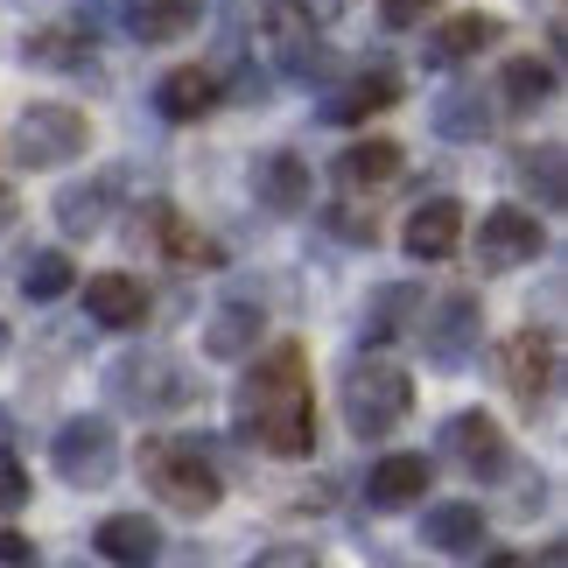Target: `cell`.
<instances>
[{
    "label": "cell",
    "mask_w": 568,
    "mask_h": 568,
    "mask_svg": "<svg viewBox=\"0 0 568 568\" xmlns=\"http://www.w3.org/2000/svg\"><path fill=\"white\" fill-rule=\"evenodd\" d=\"M239 428L267 456H310L316 449V400H310V352L274 344L239 386Z\"/></svg>",
    "instance_id": "cell-1"
},
{
    "label": "cell",
    "mask_w": 568,
    "mask_h": 568,
    "mask_svg": "<svg viewBox=\"0 0 568 568\" xmlns=\"http://www.w3.org/2000/svg\"><path fill=\"white\" fill-rule=\"evenodd\" d=\"M400 176V141H358L337 155V183L344 190H379Z\"/></svg>",
    "instance_id": "cell-22"
},
{
    "label": "cell",
    "mask_w": 568,
    "mask_h": 568,
    "mask_svg": "<svg viewBox=\"0 0 568 568\" xmlns=\"http://www.w3.org/2000/svg\"><path fill=\"white\" fill-rule=\"evenodd\" d=\"M540 568H561V548H548V555H540Z\"/></svg>",
    "instance_id": "cell-39"
},
{
    "label": "cell",
    "mask_w": 568,
    "mask_h": 568,
    "mask_svg": "<svg viewBox=\"0 0 568 568\" xmlns=\"http://www.w3.org/2000/svg\"><path fill=\"white\" fill-rule=\"evenodd\" d=\"M491 42H498V14H449L428 36V63H464L477 50H491Z\"/></svg>",
    "instance_id": "cell-19"
},
{
    "label": "cell",
    "mask_w": 568,
    "mask_h": 568,
    "mask_svg": "<svg viewBox=\"0 0 568 568\" xmlns=\"http://www.w3.org/2000/svg\"><path fill=\"white\" fill-rule=\"evenodd\" d=\"M148 232H155L162 246H169V260H183V267H217V246H211L204 232H190V225H183V217L169 211V204L148 211Z\"/></svg>",
    "instance_id": "cell-25"
},
{
    "label": "cell",
    "mask_w": 568,
    "mask_h": 568,
    "mask_svg": "<svg viewBox=\"0 0 568 568\" xmlns=\"http://www.w3.org/2000/svg\"><path fill=\"white\" fill-rule=\"evenodd\" d=\"M428 456H379L373 477H365V498H373L379 513H407V506H422L428 498Z\"/></svg>",
    "instance_id": "cell-14"
},
{
    "label": "cell",
    "mask_w": 568,
    "mask_h": 568,
    "mask_svg": "<svg viewBox=\"0 0 568 568\" xmlns=\"http://www.w3.org/2000/svg\"><path fill=\"white\" fill-rule=\"evenodd\" d=\"M14 225V196H8V183H0V232Z\"/></svg>",
    "instance_id": "cell-38"
},
{
    "label": "cell",
    "mask_w": 568,
    "mask_h": 568,
    "mask_svg": "<svg viewBox=\"0 0 568 568\" xmlns=\"http://www.w3.org/2000/svg\"><path fill=\"white\" fill-rule=\"evenodd\" d=\"M519 183H527L548 211H561L568 204V169H561V148L548 141V148H534V155H519Z\"/></svg>",
    "instance_id": "cell-28"
},
{
    "label": "cell",
    "mask_w": 568,
    "mask_h": 568,
    "mask_svg": "<svg viewBox=\"0 0 568 568\" xmlns=\"http://www.w3.org/2000/svg\"><path fill=\"white\" fill-rule=\"evenodd\" d=\"M50 464L63 485H78V491H99V485H113V470H120V435L105 414H78V422H63L57 428V443H50Z\"/></svg>",
    "instance_id": "cell-6"
},
{
    "label": "cell",
    "mask_w": 568,
    "mask_h": 568,
    "mask_svg": "<svg viewBox=\"0 0 568 568\" xmlns=\"http://www.w3.org/2000/svg\"><path fill=\"white\" fill-rule=\"evenodd\" d=\"M400 239H407L414 260H449L456 246H464V204H456V196H428V204L407 217Z\"/></svg>",
    "instance_id": "cell-12"
},
{
    "label": "cell",
    "mask_w": 568,
    "mask_h": 568,
    "mask_svg": "<svg viewBox=\"0 0 568 568\" xmlns=\"http://www.w3.org/2000/svg\"><path fill=\"white\" fill-rule=\"evenodd\" d=\"M36 548H29V534H14V527H0V568H29Z\"/></svg>",
    "instance_id": "cell-35"
},
{
    "label": "cell",
    "mask_w": 568,
    "mask_h": 568,
    "mask_svg": "<svg viewBox=\"0 0 568 568\" xmlns=\"http://www.w3.org/2000/svg\"><path fill=\"white\" fill-rule=\"evenodd\" d=\"M217 99H225V84H217L211 71H196V63H190V71H169V78L155 84V113H162V120H176V126L204 120Z\"/></svg>",
    "instance_id": "cell-17"
},
{
    "label": "cell",
    "mask_w": 568,
    "mask_h": 568,
    "mask_svg": "<svg viewBox=\"0 0 568 568\" xmlns=\"http://www.w3.org/2000/svg\"><path fill=\"white\" fill-rule=\"evenodd\" d=\"M71 288H78V267L63 253H29V260H21V295H29V302H57Z\"/></svg>",
    "instance_id": "cell-29"
},
{
    "label": "cell",
    "mask_w": 568,
    "mask_h": 568,
    "mask_svg": "<svg viewBox=\"0 0 568 568\" xmlns=\"http://www.w3.org/2000/svg\"><path fill=\"white\" fill-rule=\"evenodd\" d=\"M0 358H8V323H0Z\"/></svg>",
    "instance_id": "cell-40"
},
{
    "label": "cell",
    "mask_w": 568,
    "mask_h": 568,
    "mask_svg": "<svg viewBox=\"0 0 568 568\" xmlns=\"http://www.w3.org/2000/svg\"><path fill=\"white\" fill-rule=\"evenodd\" d=\"M105 393L126 407V414H176V407H190V373L169 352H126V358H113L105 365Z\"/></svg>",
    "instance_id": "cell-4"
},
{
    "label": "cell",
    "mask_w": 568,
    "mask_h": 568,
    "mask_svg": "<svg viewBox=\"0 0 568 568\" xmlns=\"http://www.w3.org/2000/svg\"><path fill=\"white\" fill-rule=\"evenodd\" d=\"M141 477H148V491L162 498L169 513H190V519H204L217 498H225V477H217V464L196 443H148L141 449Z\"/></svg>",
    "instance_id": "cell-2"
},
{
    "label": "cell",
    "mask_w": 568,
    "mask_h": 568,
    "mask_svg": "<svg viewBox=\"0 0 568 568\" xmlns=\"http://www.w3.org/2000/svg\"><path fill=\"white\" fill-rule=\"evenodd\" d=\"M422 540L443 555H470L477 540H485V513H477V498H443V506L422 513Z\"/></svg>",
    "instance_id": "cell-18"
},
{
    "label": "cell",
    "mask_w": 568,
    "mask_h": 568,
    "mask_svg": "<svg viewBox=\"0 0 568 568\" xmlns=\"http://www.w3.org/2000/svg\"><path fill=\"white\" fill-rule=\"evenodd\" d=\"M92 548L113 561V568H155L162 561V527L148 513H113V519H99Z\"/></svg>",
    "instance_id": "cell-11"
},
{
    "label": "cell",
    "mask_w": 568,
    "mask_h": 568,
    "mask_svg": "<svg viewBox=\"0 0 568 568\" xmlns=\"http://www.w3.org/2000/svg\"><path fill=\"white\" fill-rule=\"evenodd\" d=\"M267 36H274V50H281V63H288L295 78L323 71V57H316V14L302 8V0H267Z\"/></svg>",
    "instance_id": "cell-13"
},
{
    "label": "cell",
    "mask_w": 568,
    "mask_h": 568,
    "mask_svg": "<svg viewBox=\"0 0 568 568\" xmlns=\"http://www.w3.org/2000/svg\"><path fill=\"white\" fill-rule=\"evenodd\" d=\"M105 211H113V176H99V183H71L57 196V225L71 232V239H92L105 225Z\"/></svg>",
    "instance_id": "cell-24"
},
{
    "label": "cell",
    "mask_w": 568,
    "mask_h": 568,
    "mask_svg": "<svg viewBox=\"0 0 568 568\" xmlns=\"http://www.w3.org/2000/svg\"><path fill=\"white\" fill-rule=\"evenodd\" d=\"M435 134L443 141H485L491 134V105L477 92H449L443 105H435Z\"/></svg>",
    "instance_id": "cell-26"
},
{
    "label": "cell",
    "mask_w": 568,
    "mask_h": 568,
    "mask_svg": "<svg viewBox=\"0 0 568 568\" xmlns=\"http://www.w3.org/2000/svg\"><path fill=\"white\" fill-rule=\"evenodd\" d=\"M477 337H485V310H477L470 288L443 295L422 316V352H428V365H443V373H464V365L477 358Z\"/></svg>",
    "instance_id": "cell-7"
},
{
    "label": "cell",
    "mask_w": 568,
    "mask_h": 568,
    "mask_svg": "<svg viewBox=\"0 0 568 568\" xmlns=\"http://www.w3.org/2000/svg\"><path fill=\"white\" fill-rule=\"evenodd\" d=\"M196 29V0H134L126 8V36L134 42H176Z\"/></svg>",
    "instance_id": "cell-23"
},
{
    "label": "cell",
    "mask_w": 568,
    "mask_h": 568,
    "mask_svg": "<svg viewBox=\"0 0 568 568\" xmlns=\"http://www.w3.org/2000/svg\"><path fill=\"white\" fill-rule=\"evenodd\" d=\"M0 443H8V414H0Z\"/></svg>",
    "instance_id": "cell-41"
},
{
    "label": "cell",
    "mask_w": 568,
    "mask_h": 568,
    "mask_svg": "<svg viewBox=\"0 0 568 568\" xmlns=\"http://www.w3.org/2000/svg\"><path fill=\"white\" fill-rule=\"evenodd\" d=\"M443 443H449V456H456L470 477H498V470H506V428H498L485 407H464V414L443 428Z\"/></svg>",
    "instance_id": "cell-10"
},
{
    "label": "cell",
    "mask_w": 568,
    "mask_h": 568,
    "mask_svg": "<svg viewBox=\"0 0 568 568\" xmlns=\"http://www.w3.org/2000/svg\"><path fill=\"white\" fill-rule=\"evenodd\" d=\"M498 373H506V393L519 407H540L561 379V344L555 331H540V323H527V331L506 337V352H498Z\"/></svg>",
    "instance_id": "cell-8"
},
{
    "label": "cell",
    "mask_w": 568,
    "mask_h": 568,
    "mask_svg": "<svg viewBox=\"0 0 568 568\" xmlns=\"http://www.w3.org/2000/svg\"><path fill=\"white\" fill-rule=\"evenodd\" d=\"M14 506H29V470H21L14 449L0 443V513H14Z\"/></svg>",
    "instance_id": "cell-31"
},
{
    "label": "cell",
    "mask_w": 568,
    "mask_h": 568,
    "mask_svg": "<svg viewBox=\"0 0 568 568\" xmlns=\"http://www.w3.org/2000/svg\"><path fill=\"white\" fill-rule=\"evenodd\" d=\"M260 204L281 211V217L302 211V204H310V162L288 155V148H281V155H267V162H260Z\"/></svg>",
    "instance_id": "cell-21"
},
{
    "label": "cell",
    "mask_w": 568,
    "mask_h": 568,
    "mask_svg": "<svg viewBox=\"0 0 568 568\" xmlns=\"http://www.w3.org/2000/svg\"><path fill=\"white\" fill-rule=\"evenodd\" d=\"M331 232L337 239H358V246H373V239H379V225H373V217H358V211H331Z\"/></svg>",
    "instance_id": "cell-34"
},
{
    "label": "cell",
    "mask_w": 568,
    "mask_h": 568,
    "mask_svg": "<svg viewBox=\"0 0 568 568\" xmlns=\"http://www.w3.org/2000/svg\"><path fill=\"white\" fill-rule=\"evenodd\" d=\"M84 310H92L105 331H134V323L148 316V288L134 274H92L84 281Z\"/></svg>",
    "instance_id": "cell-16"
},
{
    "label": "cell",
    "mask_w": 568,
    "mask_h": 568,
    "mask_svg": "<svg viewBox=\"0 0 568 568\" xmlns=\"http://www.w3.org/2000/svg\"><path fill=\"white\" fill-rule=\"evenodd\" d=\"M435 8H443V0H386L379 21H386V29H422V21H428Z\"/></svg>",
    "instance_id": "cell-33"
},
{
    "label": "cell",
    "mask_w": 568,
    "mask_h": 568,
    "mask_svg": "<svg viewBox=\"0 0 568 568\" xmlns=\"http://www.w3.org/2000/svg\"><path fill=\"white\" fill-rule=\"evenodd\" d=\"M485 568H527V555H506V548H498V555H485Z\"/></svg>",
    "instance_id": "cell-37"
},
{
    "label": "cell",
    "mask_w": 568,
    "mask_h": 568,
    "mask_svg": "<svg viewBox=\"0 0 568 568\" xmlns=\"http://www.w3.org/2000/svg\"><path fill=\"white\" fill-rule=\"evenodd\" d=\"M84 148H92V120H84L78 105L42 99L14 120V162L21 169H63V162H78Z\"/></svg>",
    "instance_id": "cell-5"
},
{
    "label": "cell",
    "mask_w": 568,
    "mask_h": 568,
    "mask_svg": "<svg viewBox=\"0 0 568 568\" xmlns=\"http://www.w3.org/2000/svg\"><path fill=\"white\" fill-rule=\"evenodd\" d=\"M253 344H260V310L253 302H225L211 323H204V352L211 358H253Z\"/></svg>",
    "instance_id": "cell-20"
},
{
    "label": "cell",
    "mask_w": 568,
    "mask_h": 568,
    "mask_svg": "<svg viewBox=\"0 0 568 568\" xmlns=\"http://www.w3.org/2000/svg\"><path fill=\"white\" fill-rule=\"evenodd\" d=\"M540 253H548V232H540L534 211H519V204L485 211V225H477V267L513 274V267H527V260H540Z\"/></svg>",
    "instance_id": "cell-9"
},
{
    "label": "cell",
    "mask_w": 568,
    "mask_h": 568,
    "mask_svg": "<svg viewBox=\"0 0 568 568\" xmlns=\"http://www.w3.org/2000/svg\"><path fill=\"white\" fill-rule=\"evenodd\" d=\"M414 414V379L400 373L393 358H358L352 373H344V422H352L358 443H379V435H393Z\"/></svg>",
    "instance_id": "cell-3"
},
{
    "label": "cell",
    "mask_w": 568,
    "mask_h": 568,
    "mask_svg": "<svg viewBox=\"0 0 568 568\" xmlns=\"http://www.w3.org/2000/svg\"><path fill=\"white\" fill-rule=\"evenodd\" d=\"M386 105H400V78H393V71H365V78L344 84V92L323 99V120H331V126H358V120L386 113Z\"/></svg>",
    "instance_id": "cell-15"
},
{
    "label": "cell",
    "mask_w": 568,
    "mask_h": 568,
    "mask_svg": "<svg viewBox=\"0 0 568 568\" xmlns=\"http://www.w3.org/2000/svg\"><path fill=\"white\" fill-rule=\"evenodd\" d=\"M414 310H422V288H379V295H373V316H365V337H373V344L400 337Z\"/></svg>",
    "instance_id": "cell-30"
},
{
    "label": "cell",
    "mask_w": 568,
    "mask_h": 568,
    "mask_svg": "<svg viewBox=\"0 0 568 568\" xmlns=\"http://www.w3.org/2000/svg\"><path fill=\"white\" fill-rule=\"evenodd\" d=\"M498 84H506V105H519V113H527V105H548L555 99V63L548 57H513Z\"/></svg>",
    "instance_id": "cell-27"
},
{
    "label": "cell",
    "mask_w": 568,
    "mask_h": 568,
    "mask_svg": "<svg viewBox=\"0 0 568 568\" xmlns=\"http://www.w3.org/2000/svg\"><path fill=\"white\" fill-rule=\"evenodd\" d=\"M253 568H323V561H316V555H302V548H267Z\"/></svg>",
    "instance_id": "cell-36"
},
{
    "label": "cell",
    "mask_w": 568,
    "mask_h": 568,
    "mask_svg": "<svg viewBox=\"0 0 568 568\" xmlns=\"http://www.w3.org/2000/svg\"><path fill=\"white\" fill-rule=\"evenodd\" d=\"M29 57H42V63H92V50H84V42H71V36H36Z\"/></svg>",
    "instance_id": "cell-32"
}]
</instances>
